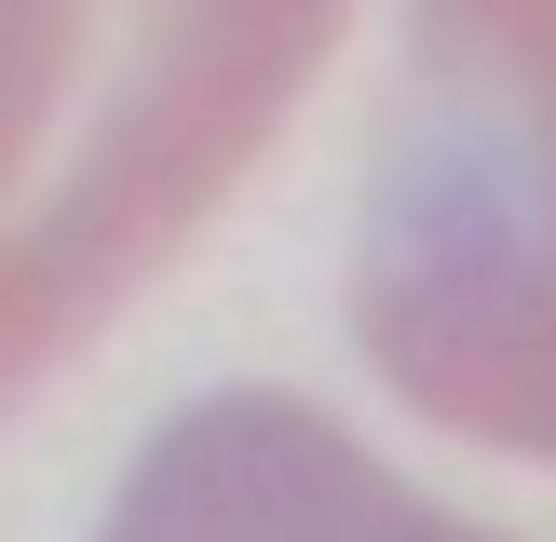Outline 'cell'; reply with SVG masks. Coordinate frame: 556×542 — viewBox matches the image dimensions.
I'll use <instances>...</instances> for the list:
<instances>
[{"mask_svg":"<svg viewBox=\"0 0 556 542\" xmlns=\"http://www.w3.org/2000/svg\"><path fill=\"white\" fill-rule=\"evenodd\" d=\"M353 0H0V421L231 204Z\"/></svg>","mask_w":556,"mask_h":542,"instance_id":"cell-1","label":"cell"},{"mask_svg":"<svg viewBox=\"0 0 556 542\" xmlns=\"http://www.w3.org/2000/svg\"><path fill=\"white\" fill-rule=\"evenodd\" d=\"M353 339L434 434L556 461V0H407Z\"/></svg>","mask_w":556,"mask_h":542,"instance_id":"cell-2","label":"cell"},{"mask_svg":"<svg viewBox=\"0 0 556 542\" xmlns=\"http://www.w3.org/2000/svg\"><path fill=\"white\" fill-rule=\"evenodd\" d=\"M96 542H516V529L421 502L299 393H204L136 448Z\"/></svg>","mask_w":556,"mask_h":542,"instance_id":"cell-3","label":"cell"}]
</instances>
